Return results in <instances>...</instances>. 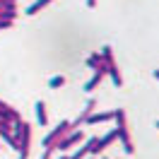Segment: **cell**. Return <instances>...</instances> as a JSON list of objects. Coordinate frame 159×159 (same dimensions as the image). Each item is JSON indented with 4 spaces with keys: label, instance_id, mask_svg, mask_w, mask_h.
<instances>
[{
    "label": "cell",
    "instance_id": "7c38bea8",
    "mask_svg": "<svg viewBox=\"0 0 159 159\" xmlns=\"http://www.w3.org/2000/svg\"><path fill=\"white\" fill-rule=\"evenodd\" d=\"M20 159H27V157H22V154H20Z\"/></svg>",
    "mask_w": 159,
    "mask_h": 159
},
{
    "label": "cell",
    "instance_id": "277c9868",
    "mask_svg": "<svg viewBox=\"0 0 159 159\" xmlns=\"http://www.w3.org/2000/svg\"><path fill=\"white\" fill-rule=\"evenodd\" d=\"M104 77H106V65L101 63L99 68H94V77H92L89 82L84 84V92H94V89L101 84V80H104Z\"/></svg>",
    "mask_w": 159,
    "mask_h": 159
},
{
    "label": "cell",
    "instance_id": "6da1fadb",
    "mask_svg": "<svg viewBox=\"0 0 159 159\" xmlns=\"http://www.w3.org/2000/svg\"><path fill=\"white\" fill-rule=\"evenodd\" d=\"M113 120L118 123L116 125V135H118L120 140H123V149L128 152V154H133V140H130V133H128V125H125V111L123 109H116L113 111Z\"/></svg>",
    "mask_w": 159,
    "mask_h": 159
},
{
    "label": "cell",
    "instance_id": "30bf717a",
    "mask_svg": "<svg viewBox=\"0 0 159 159\" xmlns=\"http://www.w3.org/2000/svg\"><path fill=\"white\" fill-rule=\"evenodd\" d=\"M63 84H65V77H63V75H56V77H51V82H48L51 89H58V87H63Z\"/></svg>",
    "mask_w": 159,
    "mask_h": 159
},
{
    "label": "cell",
    "instance_id": "52a82bcc",
    "mask_svg": "<svg viewBox=\"0 0 159 159\" xmlns=\"http://www.w3.org/2000/svg\"><path fill=\"white\" fill-rule=\"evenodd\" d=\"M36 120H39L41 128H46V123H48V113H46V104L43 101H36Z\"/></svg>",
    "mask_w": 159,
    "mask_h": 159
},
{
    "label": "cell",
    "instance_id": "3957f363",
    "mask_svg": "<svg viewBox=\"0 0 159 159\" xmlns=\"http://www.w3.org/2000/svg\"><path fill=\"white\" fill-rule=\"evenodd\" d=\"M80 140H82V133L72 128V130H68V133H65V135H63V138H60L58 142L53 145V149H60V152H65L68 147H72V145H77Z\"/></svg>",
    "mask_w": 159,
    "mask_h": 159
},
{
    "label": "cell",
    "instance_id": "5bb4252c",
    "mask_svg": "<svg viewBox=\"0 0 159 159\" xmlns=\"http://www.w3.org/2000/svg\"><path fill=\"white\" fill-rule=\"evenodd\" d=\"M94 159H97V157H94Z\"/></svg>",
    "mask_w": 159,
    "mask_h": 159
},
{
    "label": "cell",
    "instance_id": "8992f818",
    "mask_svg": "<svg viewBox=\"0 0 159 159\" xmlns=\"http://www.w3.org/2000/svg\"><path fill=\"white\" fill-rule=\"evenodd\" d=\"M94 109H97V101L89 99V101H87V106H84V111L77 116V120H75V123H70V128H77V125H82V123H84V118H87V116H89Z\"/></svg>",
    "mask_w": 159,
    "mask_h": 159
},
{
    "label": "cell",
    "instance_id": "9c48e42d",
    "mask_svg": "<svg viewBox=\"0 0 159 159\" xmlns=\"http://www.w3.org/2000/svg\"><path fill=\"white\" fill-rule=\"evenodd\" d=\"M101 63H104V60H101V53H92L89 58H87V65H89V68H99Z\"/></svg>",
    "mask_w": 159,
    "mask_h": 159
},
{
    "label": "cell",
    "instance_id": "7a4b0ae2",
    "mask_svg": "<svg viewBox=\"0 0 159 159\" xmlns=\"http://www.w3.org/2000/svg\"><path fill=\"white\" fill-rule=\"evenodd\" d=\"M68 130H72V128H70V120H60L58 125H56V128H53L48 135H46V140H43V147H46V149H53V145H56V142H58V140L63 138L65 133H68Z\"/></svg>",
    "mask_w": 159,
    "mask_h": 159
},
{
    "label": "cell",
    "instance_id": "5b68a950",
    "mask_svg": "<svg viewBox=\"0 0 159 159\" xmlns=\"http://www.w3.org/2000/svg\"><path fill=\"white\" fill-rule=\"evenodd\" d=\"M106 120H113V111H101V113H97V111H92L89 116L84 118V123H106Z\"/></svg>",
    "mask_w": 159,
    "mask_h": 159
},
{
    "label": "cell",
    "instance_id": "ba28073f",
    "mask_svg": "<svg viewBox=\"0 0 159 159\" xmlns=\"http://www.w3.org/2000/svg\"><path fill=\"white\" fill-rule=\"evenodd\" d=\"M53 0H36L34 5H29V10H27V15H36V12H41L46 5H51Z\"/></svg>",
    "mask_w": 159,
    "mask_h": 159
},
{
    "label": "cell",
    "instance_id": "4fadbf2b",
    "mask_svg": "<svg viewBox=\"0 0 159 159\" xmlns=\"http://www.w3.org/2000/svg\"><path fill=\"white\" fill-rule=\"evenodd\" d=\"M60 159H65V157H60Z\"/></svg>",
    "mask_w": 159,
    "mask_h": 159
},
{
    "label": "cell",
    "instance_id": "8fae6325",
    "mask_svg": "<svg viewBox=\"0 0 159 159\" xmlns=\"http://www.w3.org/2000/svg\"><path fill=\"white\" fill-rule=\"evenodd\" d=\"M97 5V0H87V7H94Z\"/></svg>",
    "mask_w": 159,
    "mask_h": 159
}]
</instances>
